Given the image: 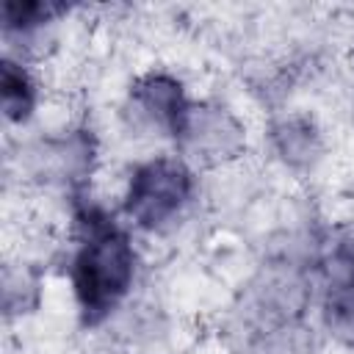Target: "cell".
<instances>
[{
	"label": "cell",
	"instance_id": "obj_12",
	"mask_svg": "<svg viewBox=\"0 0 354 354\" xmlns=\"http://www.w3.org/2000/svg\"><path fill=\"white\" fill-rule=\"evenodd\" d=\"M230 346H232V354H324L326 343L315 332L313 321H304V324L257 329L230 340Z\"/></svg>",
	"mask_w": 354,
	"mask_h": 354
},
{
	"label": "cell",
	"instance_id": "obj_1",
	"mask_svg": "<svg viewBox=\"0 0 354 354\" xmlns=\"http://www.w3.org/2000/svg\"><path fill=\"white\" fill-rule=\"evenodd\" d=\"M64 279L83 332L108 329L138 299L144 241L124 224L116 205L97 199L91 191L66 199Z\"/></svg>",
	"mask_w": 354,
	"mask_h": 354
},
{
	"label": "cell",
	"instance_id": "obj_8",
	"mask_svg": "<svg viewBox=\"0 0 354 354\" xmlns=\"http://www.w3.org/2000/svg\"><path fill=\"white\" fill-rule=\"evenodd\" d=\"M75 8L53 0H8L3 3V55L19 58L33 66H44V61L58 50L61 28Z\"/></svg>",
	"mask_w": 354,
	"mask_h": 354
},
{
	"label": "cell",
	"instance_id": "obj_7",
	"mask_svg": "<svg viewBox=\"0 0 354 354\" xmlns=\"http://www.w3.org/2000/svg\"><path fill=\"white\" fill-rule=\"evenodd\" d=\"M263 149L268 160L293 180L313 177L329 158V136L315 113L301 108L274 111L263 124Z\"/></svg>",
	"mask_w": 354,
	"mask_h": 354
},
{
	"label": "cell",
	"instance_id": "obj_3",
	"mask_svg": "<svg viewBox=\"0 0 354 354\" xmlns=\"http://www.w3.org/2000/svg\"><path fill=\"white\" fill-rule=\"evenodd\" d=\"M315 296L318 285L307 263L282 254H266L243 279L230 307V340L268 326L313 321Z\"/></svg>",
	"mask_w": 354,
	"mask_h": 354
},
{
	"label": "cell",
	"instance_id": "obj_13",
	"mask_svg": "<svg viewBox=\"0 0 354 354\" xmlns=\"http://www.w3.org/2000/svg\"><path fill=\"white\" fill-rule=\"evenodd\" d=\"M313 326L326 346L354 354V288H318Z\"/></svg>",
	"mask_w": 354,
	"mask_h": 354
},
{
	"label": "cell",
	"instance_id": "obj_14",
	"mask_svg": "<svg viewBox=\"0 0 354 354\" xmlns=\"http://www.w3.org/2000/svg\"><path fill=\"white\" fill-rule=\"evenodd\" d=\"M113 335V340L127 348L130 354H149L152 348H158L163 340H166V315L160 313V307L144 301V299H136L130 301L119 315L116 321L108 326Z\"/></svg>",
	"mask_w": 354,
	"mask_h": 354
},
{
	"label": "cell",
	"instance_id": "obj_2",
	"mask_svg": "<svg viewBox=\"0 0 354 354\" xmlns=\"http://www.w3.org/2000/svg\"><path fill=\"white\" fill-rule=\"evenodd\" d=\"M202 177L171 147L144 152L122 174L116 210L141 241L174 238L199 210Z\"/></svg>",
	"mask_w": 354,
	"mask_h": 354
},
{
	"label": "cell",
	"instance_id": "obj_4",
	"mask_svg": "<svg viewBox=\"0 0 354 354\" xmlns=\"http://www.w3.org/2000/svg\"><path fill=\"white\" fill-rule=\"evenodd\" d=\"M252 127L246 116L221 97H194L171 149L202 174L227 171L252 152Z\"/></svg>",
	"mask_w": 354,
	"mask_h": 354
},
{
	"label": "cell",
	"instance_id": "obj_6",
	"mask_svg": "<svg viewBox=\"0 0 354 354\" xmlns=\"http://www.w3.org/2000/svg\"><path fill=\"white\" fill-rule=\"evenodd\" d=\"M19 171L39 188L58 191L64 202L91 191L100 169V138L88 122H69L55 133H44L19 147Z\"/></svg>",
	"mask_w": 354,
	"mask_h": 354
},
{
	"label": "cell",
	"instance_id": "obj_10",
	"mask_svg": "<svg viewBox=\"0 0 354 354\" xmlns=\"http://www.w3.org/2000/svg\"><path fill=\"white\" fill-rule=\"evenodd\" d=\"M310 268L318 288H354V218L321 224Z\"/></svg>",
	"mask_w": 354,
	"mask_h": 354
},
{
	"label": "cell",
	"instance_id": "obj_11",
	"mask_svg": "<svg viewBox=\"0 0 354 354\" xmlns=\"http://www.w3.org/2000/svg\"><path fill=\"white\" fill-rule=\"evenodd\" d=\"M0 290H3V318H6V324L28 321L44 304L47 271L41 268V263H36L30 257L6 260L3 277H0Z\"/></svg>",
	"mask_w": 354,
	"mask_h": 354
},
{
	"label": "cell",
	"instance_id": "obj_9",
	"mask_svg": "<svg viewBox=\"0 0 354 354\" xmlns=\"http://www.w3.org/2000/svg\"><path fill=\"white\" fill-rule=\"evenodd\" d=\"M47 102L41 69L33 64H25L19 58L3 55L0 58V113L6 127L14 130H28L41 108Z\"/></svg>",
	"mask_w": 354,
	"mask_h": 354
},
{
	"label": "cell",
	"instance_id": "obj_5",
	"mask_svg": "<svg viewBox=\"0 0 354 354\" xmlns=\"http://www.w3.org/2000/svg\"><path fill=\"white\" fill-rule=\"evenodd\" d=\"M196 94H191L185 77L171 66H147L133 75L119 102V127L127 138L171 147L180 122Z\"/></svg>",
	"mask_w": 354,
	"mask_h": 354
}]
</instances>
